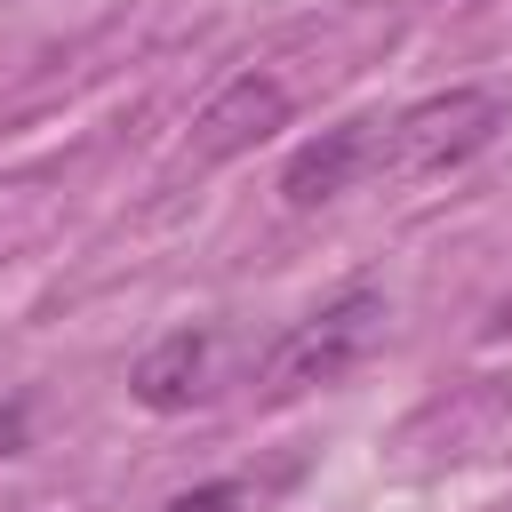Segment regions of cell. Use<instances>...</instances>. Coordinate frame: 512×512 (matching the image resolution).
<instances>
[{"label":"cell","mask_w":512,"mask_h":512,"mask_svg":"<svg viewBox=\"0 0 512 512\" xmlns=\"http://www.w3.org/2000/svg\"><path fill=\"white\" fill-rule=\"evenodd\" d=\"M376 336H384V296H376V288H344V296H328L320 312H304V320L264 352V368H256V400H264V408H288V400H304V392L344 384V376L368 360Z\"/></svg>","instance_id":"1"},{"label":"cell","mask_w":512,"mask_h":512,"mask_svg":"<svg viewBox=\"0 0 512 512\" xmlns=\"http://www.w3.org/2000/svg\"><path fill=\"white\" fill-rule=\"evenodd\" d=\"M504 128V104L488 88H440V96H416L408 112H392L376 128V184H424V176H448L464 168L488 136Z\"/></svg>","instance_id":"2"},{"label":"cell","mask_w":512,"mask_h":512,"mask_svg":"<svg viewBox=\"0 0 512 512\" xmlns=\"http://www.w3.org/2000/svg\"><path fill=\"white\" fill-rule=\"evenodd\" d=\"M272 128H288V88H280L272 72H240V80H224V88L200 104V120H192V160H200V168L240 160V152H256Z\"/></svg>","instance_id":"3"},{"label":"cell","mask_w":512,"mask_h":512,"mask_svg":"<svg viewBox=\"0 0 512 512\" xmlns=\"http://www.w3.org/2000/svg\"><path fill=\"white\" fill-rule=\"evenodd\" d=\"M376 128H384V120H336V128H320L312 144H296L288 168H280V200H288V208H328L336 192L376 184Z\"/></svg>","instance_id":"4"},{"label":"cell","mask_w":512,"mask_h":512,"mask_svg":"<svg viewBox=\"0 0 512 512\" xmlns=\"http://www.w3.org/2000/svg\"><path fill=\"white\" fill-rule=\"evenodd\" d=\"M208 376H216V336H208V328H168V336L128 368V392H136V408H152V416H184V408L208 400Z\"/></svg>","instance_id":"5"},{"label":"cell","mask_w":512,"mask_h":512,"mask_svg":"<svg viewBox=\"0 0 512 512\" xmlns=\"http://www.w3.org/2000/svg\"><path fill=\"white\" fill-rule=\"evenodd\" d=\"M240 504H248L240 480H200V488H176L160 512H240Z\"/></svg>","instance_id":"6"},{"label":"cell","mask_w":512,"mask_h":512,"mask_svg":"<svg viewBox=\"0 0 512 512\" xmlns=\"http://www.w3.org/2000/svg\"><path fill=\"white\" fill-rule=\"evenodd\" d=\"M16 440H24V408H0V456H16Z\"/></svg>","instance_id":"7"},{"label":"cell","mask_w":512,"mask_h":512,"mask_svg":"<svg viewBox=\"0 0 512 512\" xmlns=\"http://www.w3.org/2000/svg\"><path fill=\"white\" fill-rule=\"evenodd\" d=\"M504 328H512V304H504Z\"/></svg>","instance_id":"8"}]
</instances>
